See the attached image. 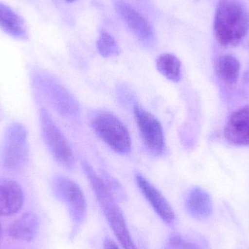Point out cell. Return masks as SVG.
Wrapping results in <instances>:
<instances>
[{
  "label": "cell",
  "mask_w": 249,
  "mask_h": 249,
  "mask_svg": "<svg viewBox=\"0 0 249 249\" xmlns=\"http://www.w3.org/2000/svg\"><path fill=\"white\" fill-rule=\"evenodd\" d=\"M213 31L223 46H235L249 31V12L238 0H219L215 11Z\"/></svg>",
  "instance_id": "1"
},
{
  "label": "cell",
  "mask_w": 249,
  "mask_h": 249,
  "mask_svg": "<svg viewBox=\"0 0 249 249\" xmlns=\"http://www.w3.org/2000/svg\"><path fill=\"white\" fill-rule=\"evenodd\" d=\"M82 166L91 184L102 212L121 247L124 249H136L130 236L124 213L117 203L116 197L103 178L95 172L91 165L85 162H83Z\"/></svg>",
  "instance_id": "2"
},
{
  "label": "cell",
  "mask_w": 249,
  "mask_h": 249,
  "mask_svg": "<svg viewBox=\"0 0 249 249\" xmlns=\"http://www.w3.org/2000/svg\"><path fill=\"white\" fill-rule=\"evenodd\" d=\"M29 141L26 127L21 124H10L0 145V164L6 171L20 172L29 161Z\"/></svg>",
  "instance_id": "3"
},
{
  "label": "cell",
  "mask_w": 249,
  "mask_h": 249,
  "mask_svg": "<svg viewBox=\"0 0 249 249\" xmlns=\"http://www.w3.org/2000/svg\"><path fill=\"white\" fill-rule=\"evenodd\" d=\"M91 124L96 134L112 150L119 154L130 152V133L125 125L115 115L109 112H99L92 118Z\"/></svg>",
  "instance_id": "4"
},
{
  "label": "cell",
  "mask_w": 249,
  "mask_h": 249,
  "mask_svg": "<svg viewBox=\"0 0 249 249\" xmlns=\"http://www.w3.org/2000/svg\"><path fill=\"white\" fill-rule=\"evenodd\" d=\"M40 124L44 142L54 159L64 168H72L74 158L71 147L46 109L41 110Z\"/></svg>",
  "instance_id": "5"
},
{
  "label": "cell",
  "mask_w": 249,
  "mask_h": 249,
  "mask_svg": "<svg viewBox=\"0 0 249 249\" xmlns=\"http://www.w3.org/2000/svg\"><path fill=\"white\" fill-rule=\"evenodd\" d=\"M36 86L51 106L62 116L74 118L80 112V106L73 95L50 75H37Z\"/></svg>",
  "instance_id": "6"
},
{
  "label": "cell",
  "mask_w": 249,
  "mask_h": 249,
  "mask_svg": "<svg viewBox=\"0 0 249 249\" xmlns=\"http://www.w3.org/2000/svg\"><path fill=\"white\" fill-rule=\"evenodd\" d=\"M52 189L57 198L67 204L74 225L80 226L87 214V203L80 186L67 177L58 176L53 180Z\"/></svg>",
  "instance_id": "7"
},
{
  "label": "cell",
  "mask_w": 249,
  "mask_h": 249,
  "mask_svg": "<svg viewBox=\"0 0 249 249\" xmlns=\"http://www.w3.org/2000/svg\"><path fill=\"white\" fill-rule=\"evenodd\" d=\"M133 114L146 149L155 156L162 155L165 151V137L160 121L139 105H135Z\"/></svg>",
  "instance_id": "8"
},
{
  "label": "cell",
  "mask_w": 249,
  "mask_h": 249,
  "mask_svg": "<svg viewBox=\"0 0 249 249\" xmlns=\"http://www.w3.org/2000/svg\"><path fill=\"white\" fill-rule=\"evenodd\" d=\"M115 7L127 27L143 43L153 41L154 32L149 22L130 4L123 0L115 1Z\"/></svg>",
  "instance_id": "9"
},
{
  "label": "cell",
  "mask_w": 249,
  "mask_h": 249,
  "mask_svg": "<svg viewBox=\"0 0 249 249\" xmlns=\"http://www.w3.org/2000/svg\"><path fill=\"white\" fill-rule=\"evenodd\" d=\"M136 181L139 190L157 214L166 223L174 222L175 219L174 210L160 192L141 174L136 176Z\"/></svg>",
  "instance_id": "10"
},
{
  "label": "cell",
  "mask_w": 249,
  "mask_h": 249,
  "mask_svg": "<svg viewBox=\"0 0 249 249\" xmlns=\"http://www.w3.org/2000/svg\"><path fill=\"white\" fill-rule=\"evenodd\" d=\"M24 193L17 181L0 178V216H12L20 212Z\"/></svg>",
  "instance_id": "11"
},
{
  "label": "cell",
  "mask_w": 249,
  "mask_h": 249,
  "mask_svg": "<svg viewBox=\"0 0 249 249\" xmlns=\"http://www.w3.org/2000/svg\"><path fill=\"white\" fill-rule=\"evenodd\" d=\"M225 136L232 144L249 146V106L241 108L231 115L225 127Z\"/></svg>",
  "instance_id": "12"
},
{
  "label": "cell",
  "mask_w": 249,
  "mask_h": 249,
  "mask_svg": "<svg viewBox=\"0 0 249 249\" xmlns=\"http://www.w3.org/2000/svg\"><path fill=\"white\" fill-rule=\"evenodd\" d=\"M187 212L195 219H207L213 212V201L209 193L201 187H196L190 190L187 200Z\"/></svg>",
  "instance_id": "13"
},
{
  "label": "cell",
  "mask_w": 249,
  "mask_h": 249,
  "mask_svg": "<svg viewBox=\"0 0 249 249\" xmlns=\"http://www.w3.org/2000/svg\"><path fill=\"white\" fill-rule=\"evenodd\" d=\"M39 228L38 216L32 212H27L18 218L9 227V235L13 239L24 242H32Z\"/></svg>",
  "instance_id": "14"
},
{
  "label": "cell",
  "mask_w": 249,
  "mask_h": 249,
  "mask_svg": "<svg viewBox=\"0 0 249 249\" xmlns=\"http://www.w3.org/2000/svg\"><path fill=\"white\" fill-rule=\"evenodd\" d=\"M0 27L7 35L16 39L28 38L26 24L23 19L10 7L0 3Z\"/></svg>",
  "instance_id": "15"
},
{
  "label": "cell",
  "mask_w": 249,
  "mask_h": 249,
  "mask_svg": "<svg viewBox=\"0 0 249 249\" xmlns=\"http://www.w3.org/2000/svg\"><path fill=\"white\" fill-rule=\"evenodd\" d=\"M241 64L233 55H225L218 59L216 71L219 78L226 84L236 83L239 77Z\"/></svg>",
  "instance_id": "16"
},
{
  "label": "cell",
  "mask_w": 249,
  "mask_h": 249,
  "mask_svg": "<svg viewBox=\"0 0 249 249\" xmlns=\"http://www.w3.org/2000/svg\"><path fill=\"white\" fill-rule=\"evenodd\" d=\"M158 71L171 81L178 83L181 77V65L179 59L171 53H164L156 60Z\"/></svg>",
  "instance_id": "17"
},
{
  "label": "cell",
  "mask_w": 249,
  "mask_h": 249,
  "mask_svg": "<svg viewBox=\"0 0 249 249\" xmlns=\"http://www.w3.org/2000/svg\"><path fill=\"white\" fill-rule=\"evenodd\" d=\"M98 51L105 58L119 55L120 49L115 39L107 32H102L97 42Z\"/></svg>",
  "instance_id": "18"
},
{
  "label": "cell",
  "mask_w": 249,
  "mask_h": 249,
  "mask_svg": "<svg viewBox=\"0 0 249 249\" xmlns=\"http://www.w3.org/2000/svg\"><path fill=\"white\" fill-rule=\"evenodd\" d=\"M165 249H199L196 244L180 237H172L165 245Z\"/></svg>",
  "instance_id": "19"
},
{
  "label": "cell",
  "mask_w": 249,
  "mask_h": 249,
  "mask_svg": "<svg viewBox=\"0 0 249 249\" xmlns=\"http://www.w3.org/2000/svg\"><path fill=\"white\" fill-rule=\"evenodd\" d=\"M104 249H119L117 244L111 239H107L104 244Z\"/></svg>",
  "instance_id": "20"
},
{
  "label": "cell",
  "mask_w": 249,
  "mask_h": 249,
  "mask_svg": "<svg viewBox=\"0 0 249 249\" xmlns=\"http://www.w3.org/2000/svg\"><path fill=\"white\" fill-rule=\"evenodd\" d=\"M66 1H68V2H74V1H77V0H66Z\"/></svg>",
  "instance_id": "21"
},
{
  "label": "cell",
  "mask_w": 249,
  "mask_h": 249,
  "mask_svg": "<svg viewBox=\"0 0 249 249\" xmlns=\"http://www.w3.org/2000/svg\"><path fill=\"white\" fill-rule=\"evenodd\" d=\"M1 225H0V237H1Z\"/></svg>",
  "instance_id": "22"
}]
</instances>
